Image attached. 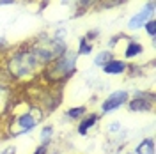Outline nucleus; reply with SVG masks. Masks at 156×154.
Segmentation results:
<instances>
[{
    "instance_id": "412c9836",
    "label": "nucleus",
    "mask_w": 156,
    "mask_h": 154,
    "mask_svg": "<svg viewBox=\"0 0 156 154\" xmlns=\"http://www.w3.org/2000/svg\"><path fill=\"white\" fill-rule=\"evenodd\" d=\"M0 154H16V147H7V149H4Z\"/></svg>"
},
{
    "instance_id": "a878e982",
    "label": "nucleus",
    "mask_w": 156,
    "mask_h": 154,
    "mask_svg": "<svg viewBox=\"0 0 156 154\" xmlns=\"http://www.w3.org/2000/svg\"><path fill=\"white\" fill-rule=\"evenodd\" d=\"M128 154H135V152H128Z\"/></svg>"
},
{
    "instance_id": "6e6552de",
    "label": "nucleus",
    "mask_w": 156,
    "mask_h": 154,
    "mask_svg": "<svg viewBox=\"0 0 156 154\" xmlns=\"http://www.w3.org/2000/svg\"><path fill=\"white\" fill-rule=\"evenodd\" d=\"M99 117H101V114H87L85 117H82V121H80V124H78V128H76L78 135H82V136L87 135L89 131L98 124Z\"/></svg>"
},
{
    "instance_id": "20e7f679",
    "label": "nucleus",
    "mask_w": 156,
    "mask_h": 154,
    "mask_svg": "<svg viewBox=\"0 0 156 154\" xmlns=\"http://www.w3.org/2000/svg\"><path fill=\"white\" fill-rule=\"evenodd\" d=\"M43 115H44V112L41 108H29L18 115H12L7 124L9 136H20L29 131H34L39 126V122L43 121Z\"/></svg>"
},
{
    "instance_id": "ddd939ff",
    "label": "nucleus",
    "mask_w": 156,
    "mask_h": 154,
    "mask_svg": "<svg viewBox=\"0 0 156 154\" xmlns=\"http://www.w3.org/2000/svg\"><path fill=\"white\" fill-rule=\"evenodd\" d=\"M112 58H115L114 57V53L108 51V50H105V51H99L96 57H94V64H96L98 68H103V66H107Z\"/></svg>"
},
{
    "instance_id": "2eb2a0df",
    "label": "nucleus",
    "mask_w": 156,
    "mask_h": 154,
    "mask_svg": "<svg viewBox=\"0 0 156 154\" xmlns=\"http://www.w3.org/2000/svg\"><path fill=\"white\" fill-rule=\"evenodd\" d=\"M92 51V43L89 41V39L82 37L80 41H78V50H76V55L80 57V55H87V53H90Z\"/></svg>"
},
{
    "instance_id": "393cba45",
    "label": "nucleus",
    "mask_w": 156,
    "mask_h": 154,
    "mask_svg": "<svg viewBox=\"0 0 156 154\" xmlns=\"http://www.w3.org/2000/svg\"><path fill=\"white\" fill-rule=\"evenodd\" d=\"M117 2H122V0H115V4H117Z\"/></svg>"
},
{
    "instance_id": "0eeeda50",
    "label": "nucleus",
    "mask_w": 156,
    "mask_h": 154,
    "mask_svg": "<svg viewBox=\"0 0 156 154\" xmlns=\"http://www.w3.org/2000/svg\"><path fill=\"white\" fill-rule=\"evenodd\" d=\"M153 16H154V0H147L146 5L129 18V21H128V29L129 30L142 29V27L146 25V21H149Z\"/></svg>"
},
{
    "instance_id": "7ed1b4c3",
    "label": "nucleus",
    "mask_w": 156,
    "mask_h": 154,
    "mask_svg": "<svg viewBox=\"0 0 156 154\" xmlns=\"http://www.w3.org/2000/svg\"><path fill=\"white\" fill-rule=\"evenodd\" d=\"M62 36H64V30L57 32L55 36H43V37L36 39L32 44H29L41 66L51 64L55 58H58L68 50V43L64 41Z\"/></svg>"
},
{
    "instance_id": "423d86ee",
    "label": "nucleus",
    "mask_w": 156,
    "mask_h": 154,
    "mask_svg": "<svg viewBox=\"0 0 156 154\" xmlns=\"http://www.w3.org/2000/svg\"><path fill=\"white\" fill-rule=\"evenodd\" d=\"M128 99H129V92L128 90H115V92L108 94L105 97V101L101 103V114L103 115H108V114L115 112L122 105H126Z\"/></svg>"
},
{
    "instance_id": "9b49d317",
    "label": "nucleus",
    "mask_w": 156,
    "mask_h": 154,
    "mask_svg": "<svg viewBox=\"0 0 156 154\" xmlns=\"http://www.w3.org/2000/svg\"><path fill=\"white\" fill-rule=\"evenodd\" d=\"M142 51H144V46L135 39H129L126 43V48H124V58H128V60L136 58L138 55H142Z\"/></svg>"
},
{
    "instance_id": "5701e85b",
    "label": "nucleus",
    "mask_w": 156,
    "mask_h": 154,
    "mask_svg": "<svg viewBox=\"0 0 156 154\" xmlns=\"http://www.w3.org/2000/svg\"><path fill=\"white\" fill-rule=\"evenodd\" d=\"M11 4H16V0H0V5H11Z\"/></svg>"
},
{
    "instance_id": "a211bd4d",
    "label": "nucleus",
    "mask_w": 156,
    "mask_h": 154,
    "mask_svg": "<svg viewBox=\"0 0 156 154\" xmlns=\"http://www.w3.org/2000/svg\"><path fill=\"white\" fill-rule=\"evenodd\" d=\"M51 135H53V128H51V126H44V128L41 129V142L48 145L50 140H51Z\"/></svg>"
},
{
    "instance_id": "f03ea898",
    "label": "nucleus",
    "mask_w": 156,
    "mask_h": 154,
    "mask_svg": "<svg viewBox=\"0 0 156 154\" xmlns=\"http://www.w3.org/2000/svg\"><path fill=\"white\" fill-rule=\"evenodd\" d=\"M76 60H78L76 51L68 48L51 64L44 66V69L41 71V76L44 78V82L48 85H58V83L66 82L68 78H71L76 73Z\"/></svg>"
},
{
    "instance_id": "1a4fd4ad",
    "label": "nucleus",
    "mask_w": 156,
    "mask_h": 154,
    "mask_svg": "<svg viewBox=\"0 0 156 154\" xmlns=\"http://www.w3.org/2000/svg\"><path fill=\"white\" fill-rule=\"evenodd\" d=\"M11 101H12V94H11L9 85H2L0 87V117L9 114Z\"/></svg>"
},
{
    "instance_id": "f3484780",
    "label": "nucleus",
    "mask_w": 156,
    "mask_h": 154,
    "mask_svg": "<svg viewBox=\"0 0 156 154\" xmlns=\"http://www.w3.org/2000/svg\"><path fill=\"white\" fill-rule=\"evenodd\" d=\"M142 29L147 32V36L151 39H154L156 37V21H154V18H151L149 21H146V25L142 27Z\"/></svg>"
},
{
    "instance_id": "39448f33",
    "label": "nucleus",
    "mask_w": 156,
    "mask_h": 154,
    "mask_svg": "<svg viewBox=\"0 0 156 154\" xmlns=\"http://www.w3.org/2000/svg\"><path fill=\"white\" fill-rule=\"evenodd\" d=\"M154 108V94L151 92L146 96L144 92H136L135 96L128 101V110L133 114H149Z\"/></svg>"
},
{
    "instance_id": "f8f14e48",
    "label": "nucleus",
    "mask_w": 156,
    "mask_h": 154,
    "mask_svg": "<svg viewBox=\"0 0 156 154\" xmlns=\"http://www.w3.org/2000/svg\"><path fill=\"white\" fill-rule=\"evenodd\" d=\"M135 154H156L154 138H144L140 144L136 145Z\"/></svg>"
},
{
    "instance_id": "f257e3e1",
    "label": "nucleus",
    "mask_w": 156,
    "mask_h": 154,
    "mask_svg": "<svg viewBox=\"0 0 156 154\" xmlns=\"http://www.w3.org/2000/svg\"><path fill=\"white\" fill-rule=\"evenodd\" d=\"M4 71H5L9 80L21 82V80L36 76L41 71V64L36 58L34 51L30 50V46H21L7 58V64H5Z\"/></svg>"
},
{
    "instance_id": "9d476101",
    "label": "nucleus",
    "mask_w": 156,
    "mask_h": 154,
    "mask_svg": "<svg viewBox=\"0 0 156 154\" xmlns=\"http://www.w3.org/2000/svg\"><path fill=\"white\" fill-rule=\"evenodd\" d=\"M126 69H128V64L124 60L112 58L107 66H103V73L105 75H122V73H126Z\"/></svg>"
},
{
    "instance_id": "aec40b11",
    "label": "nucleus",
    "mask_w": 156,
    "mask_h": 154,
    "mask_svg": "<svg viewBox=\"0 0 156 154\" xmlns=\"http://www.w3.org/2000/svg\"><path fill=\"white\" fill-rule=\"evenodd\" d=\"M98 36H99V30H90V32H87V36H83V37H85V39H89V41L92 43V39H94V37H98Z\"/></svg>"
},
{
    "instance_id": "4be33fe9",
    "label": "nucleus",
    "mask_w": 156,
    "mask_h": 154,
    "mask_svg": "<svg viewBox=\"0 0 156 154\" xmlns=\"http://www.w3.org/2000/svg\"><path fill=\"white\" fill-rule=\"evenodd\" d=\"M119 126H121L119 122H112V124H110V131H115L117 133V131H119Z\"/></svg>"
},
{
    "instance_id": "b1692460",
    "label": "nucleus",
    "mask_w": 156,
    "mask_h": 154,
    "mask_svg": "<svg viewBox=\"0 0 156 154\" xmlns=\"http://www.w3.org/2000/svg\"><path fill=\"white\" fill-rule=\"evenodd\" d=\"M68 2H71V0H62V4H68Z\"/></svg>"
},
{
    "instance_id": "dca6fc26",
    "label": "nucleus",
    "mask_w": 156,
    "mask_h": 154,
    "mask_svg": "<svg viewBox=\"0 0 156 154\" xmlns=\"http://www.w3.org/2000/svg\"><path fill=\"white\" fill-rule=\"evenodd\" d=\"M96 2H99V0H76V11H78V14H82L83 11H87L89 7H92Z\"/></svg>"
},
{
    "instance_id": "4468645a",
    "label": "nucleus",
    "mask_w": 156,
    "mask_h": 154,
    "mask_svg": "<svg viewBox=\"0 0 156 154\" xmlns=\"http://www.w3.org/2000/svg\"><path fill=\"white\" fill-rule=\"evenodd\" d=\"M85 115H87V106H75V108H69L66 112V117L71 121H78Z\"/></svg>"
},
{
    "instance_id": "6ab92c4d",
    "label": "nucleus",
    "mask_w": 156,
    "mask_h": 154,
    "mask_svg": "<svg viewBox=\"0 0 156 154\" xmlns=\"http://www.w3.org/2000/svg\"><path fill=\"white\" fill-rule=\"evenodd\" d=\"M34 154H48V145H46V144H41L37 149L34 151Z\"/></svg>"
}]
</instances>
